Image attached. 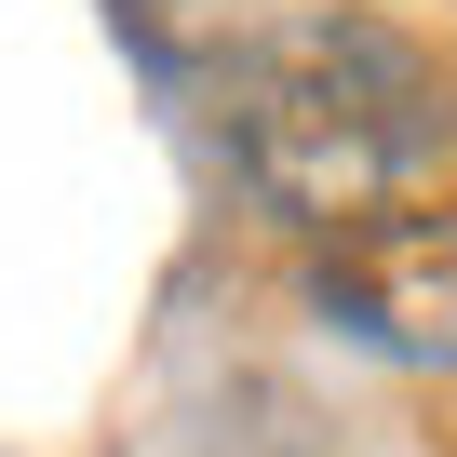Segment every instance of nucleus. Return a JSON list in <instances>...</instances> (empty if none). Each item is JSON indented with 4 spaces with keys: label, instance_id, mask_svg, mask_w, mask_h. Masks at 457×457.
<instances>
[{
    "label": "nucleus",
    "instance_id": "1",
    "mask_svg": "<svg viewBox=\"0 0 457 457\" xmlns=\"http://www.w3.org/2000/svg\"><path fill=\"white\" fill-rule=\"evenodd\" d=\"M457 148V81L390 14H270L215 41V162L270 228L323 243L350 215L417 202V175Z\"/></svg>",
    "mask_w": 457,
    "mask_h": 457
},
{
    "label": "nucleus",
    "instance_id": "2",
    "mask_svg": "<svg viewBox=\"0 0 457 457\" xmlns=\"http://www.w3.org/2000/svg\"><path fill=\"white\" fill-rule=\"evenodd\" d=\"M310 310L417 377H457V188H417L390 215H350L310 243Z\"/></svg>",
    "mask_w": 457,
    "mask_h": 457
}]
</instances>
